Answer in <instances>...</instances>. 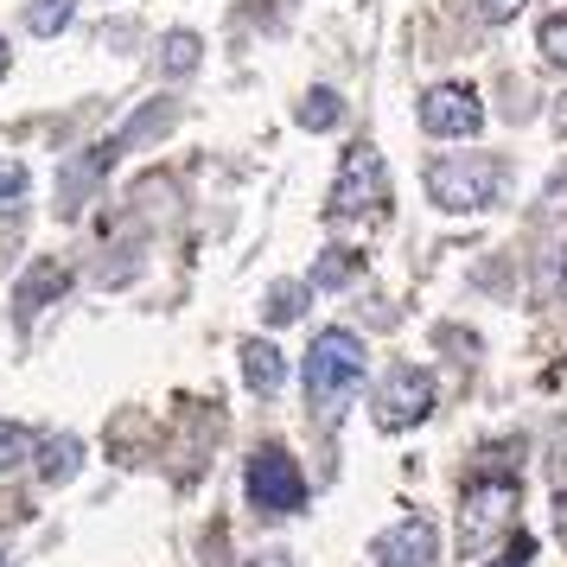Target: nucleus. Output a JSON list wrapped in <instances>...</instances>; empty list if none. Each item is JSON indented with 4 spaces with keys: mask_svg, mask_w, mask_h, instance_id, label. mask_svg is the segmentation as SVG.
Masks as SVG:
<instances>
[{
    "mask_svg": "<svg viewBox=\"0 0 567 567\" xmlns=\"http://www.w3.org/2000/svg\"><path fill=\"white\" fill-rule=\"evenodd\" d=\"M363 363H370V351H363L358 332L326 326V332L312 338V351H307V402L319 409V421H338V414H344V402H351L358 383H363Z\"/></svg>",
    "mask_w": 567,
    "mask_h": 567,
    "instance_id": "f257e3e1",
    "label": "nucleus"
},
{
    "mask_svg": "<svg viewBox=\"0 0 567 567\" xmlns=\"http://www.w3.org/2000/svg\"><path fill=\"white\" fill-rule=\"evenodd\" d=\"M427 198L440 210H491L504 198V166L485 154H460V159H434L427 166Z\"/></svg>",
    "mask_w": 567,
    "mask_h": 567,
    "instance_id": "f03ea898",
    "label": "nucleus"
},
{
    "mask_svg": "<svg viewBox=\"0 0 567 567\" xmlns=\"http://www.w3.org/2000/svg\"><path fill=\"white\" fill-rule=\"evenodd\" d=\"M516 523V491L504 478H491V485H472L460 504V555L465 561H485L497 542L511 536Z\"/></svg>",
    "mask_w": 567,
    "mask_h": 567,
    "instance_id": "7ed1b4c3",
    "label": "nucleus"
},
{
    "mask_svg": "<svg viewBox=\"0 0 567 567\" xmlns=\"http://www.w3.org/2000/svg\"><path fill=\"white\" fill-rule=\"evenodd\" d=\"M243 491H249V504H256L261 516H293L307 504V478H300L293 453H281V446H256V453H249Z\"/></svg>",
    "mask_w": 567,
    "mask_h": 567,
    "instance_id": "20e7f679",
    "label": "nucleus"
},
{
    "mask_svg": "<svg viewBox=\"0 0 567 567\" xmlns=\"http://www.w3.org/2000/svg\"><path fill=\"white\" fill-rule=\"evenodd\" d=\"M434 377H427V370H414V363H395V370H389L383 377V389H377V427H383V434H402V427H414V421H427V414H434Z\"/></svg>",
    "mask_w": 567,
    "mask_h": 567,
    "instance_id": "39448f33",
    "label": "nucleus"
},
{
    "mask_svg": "<svg viewBox=\"0 0 567 567\" xmlns=\"http://www.w3.org/2000/svg\"><path fill=\"white\" fill-rule=\"evenodd\" d=\"M421 128L434 134V141H472V134L485 128L478 90H465V83H434V90L421 96Z\"/></svg>",
    "mask_w": 567,
    "mask_h": 567,
    "instance_id": "423d86ee",
    "label": "nucleus"
},
{
    "mask_svg": "<svg viewBox=\"0 0 567 567\" xmlns=\"http://www.w3.org/2000/svg\"><path fill=\"white\" fill-rule=\"evenodd\" d=\"M389 198V166L377 147H358L344 159V173L332 185V217H363V210H383Z\"/></svg>",
    "mask_w": 567,
    "mask_h": 567,
    "instance_id": "0eeeda50",
    "label": "nucleus"
},
{
    "mask_svg": "<svg viewBox=\"0 0 567 567\" xmlns=\"http://www.w3.org/2000/svg\"><path fill=\"white\" fill-rule=\"evenodd\" d=\"M434 555H440V536L427 516H402L383 536H370V561L377 567H434Z\"/></svg>",
    "mask_w": 567,
    "mask_h": 567,
    "instance_id": "6e6552de",
    "label": "nucleus"
},
{
    "mask_svg": "<svg viewBox=\"0 0 567 567\" xmlns=\"http://www.w3.org/2000/svg\"><path fill=\"white\" fill-rule=\"evenodd\" d=\"M115 159H122V141H115V134H109L103 147H90L83 159H71V166H64V179H58V210H64V217H78L83 198L96 192V179H103Z\"/></svg>",
    "mask_w": 567,
    "mask_h": 567,
    "instance_id": "1a4fd4ad",
    "label": "nucleus"
},
{
    "mask_svg": "<svg viewBox=\"0 0 567 567\" xmlns=\"http://www.w3.org/2000/svg\"><path fill=\"white\" fill-rule=\"evenodd\" d=\"M64 287H71V275H64V268H58V261H39V268H27V275H20V287H13V300H20V326H32V312H45L58 300V293H64Z\"/></svg>",
    "mask_w": 567,
    "mask_h": 567,
    "instance_id": "9d476101",
    "label": "nucleus"
},
{
    "mask_svg": "<svg viewBox=\"0 0 567 567\" xmlns=\"http://www.w3.org/2000/svg\"><path fill=\"white\" fill-rule=\"evenodd\" d=\"M32 465H39V478H45V485H71V478L83 472V440L78 434L39 440V446H32Z\"/></svg>",
    "mask_w": 567,
    "mask_h": 567,
    "instance_id": "9b49d317",
    "label": "nucleus"
},
{
    "mask_svg": "<svg viewBox=\"0 0 567 567\" xmlns=\"http://www.w3.org/2000/svg\"><path fill=\"white\" fill-rule=\"evenodd\" d=\"M243 383L256 389V395H281L287 363H281V351H275L268 338H249V344H243Z\"/></svg>",
    "mask_w": 567,
    "mask_h": 567,
    "instance_id": "f8f14e48",
    "label": "nucleus"
},
{
    "mask_svg": "<svg viewBox=\"0 0 567 567\" xmlns=\"http://www.w3.org/2000/svg\"><path fill=\"white\" fill-rule=\"evenodd\" d=\"M198 64H205V39H198V32L179 27V32L159 39V71H166V78H192Z\"/></svg>",
    "mask_w": 567,
    "mask_h": 567,
    "instance_id": "ddd939ff",
    "label": "nucleus"
},
{
    "mask_svg": "<svg viewBox=\"0 0 567 567\" xmlns=\"http://www.w3.org/2000/svg\"><path fill=\"white\" fill-rule=\"evenodd\" d=\"M173 122H179V103H173V96H159V103H147V109H141V115H134V122H128L122 134H115V141H122V154H128V147H141V141H154V134H166Z\"/></svg>",
    "mask_w": 567,
    "mask_h": 567,
    "instance_id": "4468645a",
    "label": "nucleus"
},
{
    "mask_svg": "<svg viewBox=\"0 0 567 567\" xmlns=\"http://www.w3.org/2000/svg\"><path fill=\"white\" fill-rule=\"evenodd\" d=\"M307 300H312V281H275L268 300H261V319H268V326H293V319L307 312Z\"/></svg>",
    "mask_w": 567,
    "mask_h": 567,
    "instance_id": "2eb2a0df",
    "label": "nucleus"
},
{
    "mask_svg": "<svg viewBox=\"0 0 567 567\" xmlns=\"http://www.w3.org/2000/svg\"><path fill=\"white\" fill-rule=\"evenodd\" d=\"M71 13H78V0H32L27 7V32L32 39H58V32L71 27Z\"/></svg>",
    "mask_w": 567,
    "mask_h": 567,
    "instance_id": "dca6fc26",
    "label": "nucleus"
},
{
    "mask_svg": "<svg viewBox=\"0 0 567 567\" xmlns=\"http://www.w3.org/2000/svg\"><path fill=\"white\" fill-rule=\"evenodd\" d=\"M344 122V103H338V90H307V103H300V128L326 134Z\"/></svg>",
    "mask_w": 567,
    "mask_h": 567,
    "instance_id": "f3484780",
    "label": "nucleus"
},
{
    "mask_svg": "<svg viewBox=\"0 0 567 567\" xmlns=\"http://www.w3.org/2000/svg\"><path fill=\"white\" fill-rule=\"evenodd\" d=\"M27 198H32V173L20 159H0V217H13Z\"/></svg>",
    "mask_w": 567,
    "mask_h": 567,
    "instance_id": "a211bd4d",
    "label": "nucleus"
},
{
    "mask_svg": "<svg viewBox=\"0 0 567 567\" xmlns=\"http://www.w3.org/2000/svg\"><path fill=\"white\" fill-rule=\"evenodd\" d=\"M32 427H20V421H0V472H20V465L32 460Z\"/></svg>",
    "mask_w": 567,
    "mask_h": 567,
    "instance_id": "6ab92c4d",
    "label": "nucleus"
},
{
    "mask_svg": "<svg viewBox=\"0 0 567 567\" xmlns=\"http://www.w3.org/2000/svg\"><path fill=\"white\" fill-rule=\"evenodd\" d=\"M358 261H363L358 249H332V256L312 268V287H344L351 275H358Z\"/></svg>",
    "mask_w": 567,
    "mask_h": 567,
    "instance_id": "aec40b11",
    "label": "nucleus"
},
{
    "mask_svg": "<svg viewBox=\"0 0 567 567\" xmlns=\"http://www.w3.org/2000/svg\"><path fill=\"white\" fill-rule=\"evenodd\" d=\"M536 45H542V58H548V64H561V71H567V7H561V13H548V20H542Z\"/></svg>",
    "mask_w": 567,
    "mask_h": 567,
    "instance_id": "412c9836",
    "label": "nucleus"
},
{
    "mask_svg": "<svg viewBox=\"0 0 567 567\" xmlns=\"http://www.w3.org/2000/svg\"><path fill=\"white\" fill-rule=\"evenodd\" d=\"M523 7H529V0H472V13H478L485 27H504V20H516V13H523Z\"/></svg>",
    "mask_w": 567,
    "mask_h": 567,
    "instance_id": "4be33fe9",
    "label": "nucleus"
},
{
    "mask_svg": "<svg viewBox=\"0 0 567 567\" xmlns=\"http://www.w3.org/2000/svg\"><path fill=\"white\" fill-rule=\"evenodd\" d=\"M497 567H536V542H529V536H516L511 548H504V561H497Z\"/></svg>",
    "mask_w": 567,
    "mask_h": 567,
    "instance_id": "5701e85b",
    "label": "nucleus"
},
{
    "mask_svg": "<svg viewBox=\"0 0 567 567\" xmlns=\"http://www.w3.org/2000/svg\"><path fill=\"white\" fill-rule=\"evenodd\" d=\"M548 122H555V134H561V141H567V90H561V96H555V109H548Z\"/></svg>",
    "mask_w": 567,
    "mask_h": 567,
    "instance_id": "b1692460",
    "label": "nucleus"
},
{
    "mask_svg": "<svg viewBox=\"0 0 567 567\" xmlns=\"http://www.w3.org/2000/svg\"><path fill=\"white\" fill-rule=\"evenodd\" d=\"M256 567H287V555H281V548H268V555H261Z\"/></svg>",
    "mask_w": 567,
    "mask_h": 567,
    "instance_id": "393cba45",
    "label": "nucleus"
},
{
    "mask_svg": "<svg viewBox=\"0 0 567 567\" xmlns=\"http://www.w3.org/2000/svg\"><path fill=\"white\" fill-rule=\"evenodd\" d=\"M7 64H13V52H7V39H0V78H7Z\"/></svg>",
    "mask_w": 567,
    "mask_h": 567,
    "instance_id": "a878e982",
    "label": "nucleus"
},
{
    "mask_svg": "<svg viewBox=\"0 0 567 567\" xmlns=\"http://www.w3.org/2000/svg\"><path fill=\"white\" fill-rule=\"evenodd\" d=\"M0 567H13V561H7V555H0Z\"/></svg>",
    "mask_w": 567,
    "mask_h": 567,
    "instance_id": "bb28decb",
    "label": "nucleus"
}]
</instances>
